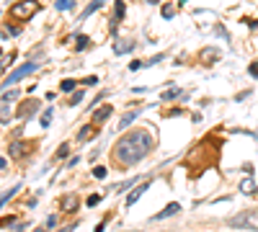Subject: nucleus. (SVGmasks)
Returning a JSON list of instances; mask_svg holds the SVG:
<instances>
[{"label": "nucleus", "mask_w": 258, "mask_h": 232, "mask_svg": "<svg viewBox=\"0 0 258 232\" xmlns=\"http://www.w3.org/2000/svg\"><path fill=\"white\" fill-rule=\"evenodd\" d=\"M230 227H248V229H258V212H243L238 217L230 219Z\"/></svg>", "instance_id": "obj_3"}, {"label": "nucleus", "mask_w": 258, "mask_h": 232, "mask_svg": "<svg viewBox=\"0 0 258 232\" xmlns=\"http://www.w3.org/2000/svg\"><path fill=\"white\" fill-rule=\"evenodd\" d=\"M178 96H183V91H181V88H170V91H165V93H163V101H173V98H178Z\"/></svg>", "instance_id": "obj_15"}, {"label": "nucleus", "mask_w": 258, "mask_h": 232, "mask_svg": "<svg viewBox=\"0 0 258 232\" xmlns=\"http://www.w3.org/2000/svg\"><path fill=\"white\" fill-rule=\"evenodd\" d=\"M49 121H52V111H47L44 116H41V126H49Z\"/></svg>", "instance_id": "obj_25"}, {"label": "nucleus", "mask_w": 258, "mask_h": 232, "mask_svg": "<svg viewBox=\"0 0 258 232\" xmlns=\"http://www.w3.org/2000/svg\"><path fill=\"white\" fill-rule=\"evenodd\" d=\"M106 176H109V171H106L103 165H98V168H93V178H98V181H103Z\"/></svg>", "instance_id": "obj_18"}, {"label": "nucleus", "mask_w": 258, "mask_h": 232, "mask_svg": "<svg viewBox=\"0 0 258 232\" xmlns=\"http://www.w3.org/2000/svg\"><path fill=\"white\" fill-rule=\"evenodd\" d=\"M103 224H106V219H103V222H101V224L96 227V232H103Z\"/></svg>", "instance_id": "obj_33"}, {"label": "nucleus", "mask_w": 258, "mask_h": 232, "mask_svg": "<svg viewBox=\"0 0 258 232\" xmlns=\"http://www.w3.org/2000/svg\"><path fill=\"white\" fill-rule=\"evenodd\" d=\"M147 188H150V183H147V181H145V183H140V186L135 188V191H132V194H129V199H126V204H129V206H132V204H135V201H137V199H140V196H142L145 191H147Z\"/></svg>", "instance_id": "obj_8"}, {"label": "nucleus", "mask_w": 258, "mask_h": 232, "mask_svg": "<svg viewBox=\"0 0 258 232\" xmlns=\"http://www.w3.org/2000/svg\"><path fill=\"white\" fill-rule=\"evenodd\" d=\"M83 47H88V36H78V49H83Z\"/></svg>", "instance_id": "obj_26"}, {"label": "nucleus", "mask_w": 258, "mask_h": 232, "mask_svg": "<svg viewBox=\"0 0 258 232\" xmlns=\"http://www.w3.org/2000/svg\"><path fill=\"white\" fill-rule=\"evenodd\" d=\"M16 98H21V91H8V93L3 96V103H8V101H16Z\"/></svg>", "instance_id": "obj_20"}, {"label": "nucleus", "mask_w": 258, "mask_h": 232, "mask_svg": "<svg viewBox=\"0 0 258 232\" xmlns=\"http://www.w3.org/2000/svg\"><path fill=\"white\" fill-rule=\"evenodd\" d=\"M57 224V214H49V219H47V227H54Z\"/></svg>", "instance_id": "obj_29"}, {"label": "nucleus", "mask_w": 258, "mask_h": 232, "mask_svg": "<svg viewBox=\"0 0 258 232\" xmlns=\"http://www.w3.org/2000/svg\"><path fill=\"white\" fill-rule=\"evenodd\" d=\"M153 134H150V129H137V132H129L126 137H121L114 147V155L121 165H135L140 163L150 150H153Z\"/></svg>", "instance_id": "obj_1"}, {"label": "nucleus", "mask_w": 258, "mask_h": 232, "mask_svg": "<svg viewBox=\"0 0 258 232\" xmlns=\"http://www.w3.org/2000/svg\"><path fill=\"white\" fill-rule=\"evenodd\" d=\"M140 114H142L140 109H135V111H129V114H124V116H121V121H119V129H126V126L132 124V121H135V119H137Z\"/></svg>", "instance_id": "obj_11"}, {"label": "nucleus", "mask_w": 258, "mask_h": 232, "mask_svg": "<svg viewBox=\"0 0 258 232\" xmlns=\"http://www.w3.org/2000/svg\"><path fill=\"white\" fill-rule=\"evenodd\" d=\"M6 165H8V163H6L3 158H0V171H6Z\"/></svg>", "instance_id": "obj_32"}, {"label": "nucleus", "mask_w": 258, "mask_h": 232, "mask_svg": "<svg viewBox=\"0 0 258 232\" xmlns=\"http://www.w3.org/2000/svg\"><path fill=\"white\" fill-rule=\"evenodd\" d=\"M140 67H142V62H137V59H135V62H132V65H129V70H132V72H137V70H140Z\"/></svg>", "instance_id": "obj_28"}, {"label": "nucleus", "mask_w": 258, "mask_h": 232, "mask_svg": "<svg viewBox=\"0 0 258 232\" xmlns=\"http://www.w3.org/2000/svg\"><path fill=\"white\" fill-rule=\"evenodd\" d=\"M111 111H114L111 106H103V109H96V111H93V121H96V124H101V121H106V119H109V116H111Z\"/></svg>", "instance_id": "obj_9"}, {"label": "nucleus", "mask_w": 258, "mask_h": 232, "mask_svg": "<svg viewBox=\"0 0 258 232\" xmlns=\"http://www.w3.org/2000/svg\"><path fill=\"white\" fill-rule=\"evenodd\" d=\"M78 86V80H73V78H68V80H62V91L68 93V91H73Z\"/></svg>", "instance_id": "obj_19"}, {"label": "nucleus", "mask_w": 258, "mask_h": 232, "mask_svg": "<svg viewBox=\"0 0 258 232\" xmlns=\"http://www.w3.org/2000/svg\"><path fill=\"white\" fill-rule=\"evenodd\" d=\"M68 155V144H59V150H57V158H64Z\"/></svg>", "instance_id": "obj_27"}, {"label": "nucleus", "mask_w": 258, "mask_h": 232, "mask_svg": "<svg viewBox=\"0 0 258 232\" xmlns=\"http://www.w3.org/2000/svg\"><path fill=\"white\" fill-rule=\"evenodd\" d=\"M13 59H16V54H13V52H11V54H6L3 59H0V72H6V70L11 67V62H13Z\"/></svg>", "instance_id": "obj_16"}, {"label": "nucleus", "mask_w": 258, "mask_h": 232, "mask_svg": "<svg viewBox=\"0 0 258 232\" xmlns=\"http://www.w3.org/2000/svg\"><path fill=\"white\" fill-rule=\"evenodd\" d=\"M36 11H39V3H36V0H21V3L13 6V16L21 18V21H29Z\"/></svg>", "instance_id": "obj_2"}, {"label": "nucleus", "mask_w": 258, "mask_h": 232, "mask_svg": "<svg viewBox=\"0 0 258 232\" xmlns=\"http://www.w3.org/2000/svg\"><path fill=\"white\" fill-rule=\"evenodd\" d=\"M101 201V194H93V196H88V201H85V204H88V206H96Z\"/></svg>", "instance_id": "obj_21"}, {"label": "nucleus", "mask_w": 258, "mask_h": 232, "mask_svg": "<svg viewBox=\"0 0 258 232\" xmlns=\"http://www.w3.org/2000/svg\"><path fill=\"white\" fill-rule=\"evenodd\" d=\"M78 196L75 194H70V196H64L62 199V212H75V209H78Z\"/></svg>", "instance_id": "obj_7"}, {"label": "nucleus", "mask_w": 258, "mask_h": 232, "mask_svg": "<svg viewBox=\"0 0 258 232\" xmlns=\"http://www.w3.org/2000/svg\"><path fill=\"white\" fill-rule=\"evenodd\" d=\"M240 191H243V194H250V196H255V183H253L250 178H245V181L240 183Z\"/></svg>", "instance_id": "obj_13"}, {"label": "nucleus", "mask_w": 258, "mask_h": 232, "mask_svg": "<svg viewBox=\"0 0 258 232\" xmlns=\"http://www.w3.org/2000/svg\"><path fill=\"white\" fill-rule=\"evenodd\" d=\"M80 101H83V91H80V93H75V96L70 98V106H78Z\"/></svg>", "instance_id": "obj_23"}, {"label": "nucleus", "mask_w": 258, "mask_h": 232, "mask_svg": "<svg viewBox=\"0 0 258 232\" xmlns=\"http://www.w3.org/2000/svg\"><path fill=\"white\" fill-rule=\"evenodd\" d=\"M8 119H11V109L3 106V109H0V121H8Z\"/></svg>", "instance_id": "obj_22"}, {"label": "nucleus", "mask_w": 258, "mask_h": 232, "mask_svg": "<svg viewBox=\"0 0 258 232\" xmlns=\"http://www.w3.org/2000/svg\"><path fill=\"white\" fill-rule=\"evenodd\" d=\"M24 150H26V147H24V144H18V142H13L8 152H11V158H21V155H24Z\"/></svg>", "instance_id": "obj_14"}, {"label": "nucleus", "mask_w": 258, "mask_h": 232, "mask_svg": "<svg viewBox=\"0 0 258 232\" xmlns=\"http://www.w3.org/2000/svg\"><path fill=\"white\" fill-rule=\"evenodd\" d=\"M135 186V181H126V183H119L116 186V191H126V188H132Z\"/></svg>", "instance_id": "obj_24"}, {"label": "nucleus", "mask_w": 258, "mask_h": 232, "mask_svg": "<svg viewBox=\"0 0 258 232\" xmlns=\"http://www.w3.org/2000/svg\"><path fill=\"white\" fill-rule=\"evenodd\" d=\"M178 212H181V204H176V201H173V204H168L165 209H160V212L155 214V219H165V217H173V214H178Z\"/></svg>", "instance_id": "obj_5"}, {"label": "nucleus", "mask_w": 258, "mask_h": 232, "mask_svg": "<svg viewBox=\"0 0 258 232\" xmlns=\"http://www.w3.org/2000/svg\"><path fill=\"white\" fill-rule=\"evenodd\" d=\"M93 137H96V126H83V129L75 134L78 142H88V139H93Z\"/></svg>", "instance_id": "obj_6"}, {"label": "nucleus", "mask_w": 258, "mask_h": 232, "mask_svg": "<svg viewBox=\"0 0 258 232\" xmlns=\"http://www.w3.org/2000/svg\"><path fill=\"white\" fill-rule=\"evenodd\" d=\"M75 8V0H57V11H70Z\"/></svg>", "instance_id": "obj_17"}, {"label": "nucleus", "mask_w": 258, "mask_h": 232, "mask_svg": "<svg viewBox=\"0 0 258 232\" xmlns=\"http://www.w3.org/2000/svg\"><path fill=\"white\" fill-rule=\"evenodd\" d=\"M34 232H44V229H41V227H36V229H34Z\"/></svg>", "instance_id": "obj_34"}, {"label": "nucleus", "mask_w": 258, "mask_h": 232, "mask_svg": "<svg viewBox=\"0 0 258 232\" xmlns=\"http://www.w3.org/2000/svg\"><path fill=\"white\" fill-rule=\"evenodd\" d=\"M147 3H158V0H147Z\"/></svg>", "instance_id": "obj_35"}, {"label": "nucleus", "mask_w": 258, "mask_h": 232, "mask_svg": "<svg viewBox=\"0 0 258 232\" xmlns=\"http://www.w3.org/2000/svg\"><path fill=\"white\" fill-rule=\"evenodd\" d=\"M75 229V224H70V227H64V229H57V232H73Z\"/></svg>", "instance_id": "obj_31"}, {"label": "nucleus", "mask_w": 258, "mask_h": 232, "mask_svg": "<svg viewBox=\"0 0 258 232\" xmlns=\"http://www.w3.org/2000/svg\"><path fill=\"white\" fill-rule=\"evenodd\" d=\"M34 70H36V62H26V65H21V67H18L16 72H11V75L6 78V83H3V86H6V88H8V86H16L18 80L29 78V75H31Z\"/></svg>", "instance_id": "obj_4"}, {"label": "nucleus", "mask_w": 258, "mask_h": 232, "mask_svg": "<svg viewBox=\"0 0 258 232\" xmlns=\"http://www.w3.org/2000/svg\"><path fill=\"white\" fill-rule=\"evenodd\" d=\"M103 3H106V0H93V3H91L88 8H85V11L80 13V18H78V21H85V18H88V16H93V13H96V11H98V8H101Z\"/></svg>", "instance_id": "obj_10"}, {"label": "nucleus", "mask_w": 258, "mask_h": 232, "mask_svg": "<svg viewBox=\"0 0 258 232\" xmlns=\"http://www.w3.org/2000/svg\"><path fill=\"white\" fill-rule=\"evenodd\" d=\"M114 8H116V11H114V18H111V26H116V24H119V18L124 16V3H121V0H116Z\"/></svg>", "instance_id": "obj_12"}, {"label": "nucleus", "mask_w": 258, "mask_h": 232, "mask_svg": "<svg viewBox=\"0 0 258 232\" xmlns=\"http://www.w3.org/2000/svg\"><path fill=\"white\" fill-rule=\"evenodd\" d=\"M250 75L258 78V62H253V65H250Z\"/></svg>", "instance_id": "obj_30"}]
</instances>
